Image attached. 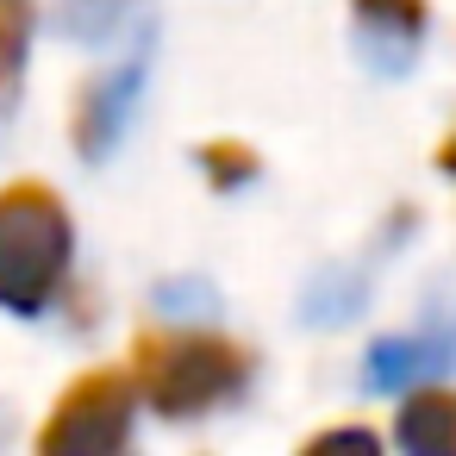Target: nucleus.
<instances>
[{
    "instance_id": "1",
    "label": "nucleus",
    "mask_w": 456,
    "mask_h": 456,
    "mask_svg": "<svg viewBox=\"0 0 456 456\" xmlns=\"http://www.w3.org/2000/svg\"><path fill=\"white\" fill-rule=\"evenodd\" d=\"M69 213L45 182L0 188V306L26 319L45 313L69 275Z\"/></svg>"
},
{
    "instance_id": "4",
    "label": "nucleus",
    "mask_w": 456,
    "mask_h": 456,
    "mask_svg": "<svg viewBox=\"0 0 456 456\" xmlns=\"http://www.w3.org/2000/svg\"><path fill=\"white\" fill-rule=\"evenodd\" d=\"M151 51H157V38L144 32V38L82 94V107H76V151H82L88 163L113 157V144L126 138V126H132V113H138V101H144V82H151Z\"/></svg>"
},
{
    "instance_id": "12",
    "label": "nucleus",
    "mask_w": 456,
    "mask_h": 456,
    "mask_svg": "<svg viewBox=\"0 0 456 456\" xmlns=\"http://www.w3.org/2000/svg\"><path fill=\"white\" fill-rule=\"evenodd\" d=\"M306 450H362V456H375V450H381V437H375V431H362V425H350V431H319Z\"/></svg>"
},
{
    "instance_id": "7",
    "label": "nucleus",
    "mask_w": 456,
    "mask_h": 456,
    "mask_svg": "<svg viewBox=\"0 0 456 456\" xmlns=\"http://www.w3.org/2000/svg\"><path fill=\"white\" fill-rule=\"evenodd\" d=\"M394 437L412 456H456V394H412L406 387Z\"/></svg>"
},
{
    "instance_id": "13",
    "label": "nucleus",
    "mask_w": 456,
    "mask_h": 456,
    "mask_svg": "<svg viewBox=\"0 0 456 456\" xmlns=\"http://www.w3.org/2000/svg\"><path fill=\"white\" fill-rule=\"evenodd\" d=\"M437 169H450V175H456V132L437 144Z\"/></svg>"
},
{
    "instance_id": "2",
    "label": "nucleus",
    "mask_w": 456,
    "mask_h": 456,
    "mask_svg": "<svg viewBox=\"0 0 456 456\" xmlns=\"http://www.w3.org/2000/svg\"><path fill=\"white\" fill-rule=\"evenodd\" d=\"M138 381L163 419H194L250 387V350L225 338H169L138 350Z\"/></svg>"
},
{
    "instance_id": "6",
    "label": "nucleus",
    "mask_w": 456,
    "mask_h": 456,
    "mask_svg": "<svg viewBox=\"0 0 456 456\" xmlns=\"http://www.w3.org/2000/svg\"><path fill=\"white\" fill-rule=\"evenodd\" d=\"M356 7V45L381 69H406L419 32H425V0H350Z\"/></svg>"
},
{
    "instance_id": "3",
    "label": "nucleus",
    "mask_w": 456,
    "mask_h": 456,
    "mask_svg": "<svg viewBox=\"0 0 456 456\" xmlns=\"http://www.w3.org/2000/svg\"><path fill=\"white\" fill-rule=\"evenodd\" d=\"M132 412H138V387L119 369H88L82 381L63 387L57 412L38 431L45 456H107L132 437Z\"/></svg>"
},
{
    "instance_id": "10",
    "label": "nucleus",
    "mask_w": 456,
    "mask_h": 456,
    "mask_svg": "<svg viewBox=\"0 0 456 456\" xmlns=\"http://www.w3.org/2000/svg\"><path fill=\"white\" fill-rule=\"evenodd\" d=\"M200 163H207V175H213L219 188H244V182L256 175V157H250L244 144H207Z\"/></svg>"
},
{
    "instance_id": "8",
    "label": "nucleus",
    "mask_w": 456,
    "mask_h": 456,
    "mask_svg": "<svg viewBox=\"0 0 456 456\" xmlns=\"http://www.w3.org/2000/svg\"><path fill=\"white\" fill-rule=\"evenodd\" d=\"M26 45H32V13L20 7V0H0V94H13V88H20Z\"/></svg>"
},
{
    "instance_id": "9",
    "label": "nucleus",
    "mask_w": 456,
    "mask_h": 456,
    "mask_svg": "<svg viewBox=\"0 0 456 456\" xmlns=\"http://www.w3.org/2000/svg\"><path fill=\"white\" fill-rule=\"evenodd\" d=\"M119 20V0H63V32L69 38H107Z\"/></svg>"
},
{
    "instance_id": "5",
    "label": "nucleus",
    "mask_w": 456,
    "mask_h": 456,
    "mask_svg": "<svg viewBox=\"0 0 456 456\" xmlns=\"http://www.w3.org/2000/svg\"><path fill=\"white\" fill-rule=\"evenodd\" d=\"M456 362V325H437V331H419V338H381L362 362V381L375 394H406L431 375H444Z\"/></svg>"
},
{
    "instance_id": "11",
    "label": "nucleus",
    "mask_w": 456,
    "mask_h": 456,
    "mask_svg": "<svg viewBox=\"0 0 456 456\" xmlns=\"http://www.w3.org/2000/svg\"><path fill=\"white\" fill-rule=\"evenodd\" d=\"M157 306H169V313H207V306H213V288L169 281V288H157Z\"/></svg>"
}]
</instances>
